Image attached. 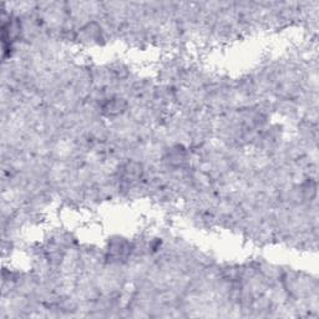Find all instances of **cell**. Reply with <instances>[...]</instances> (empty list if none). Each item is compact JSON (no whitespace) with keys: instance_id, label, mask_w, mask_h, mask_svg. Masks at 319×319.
Here are the masks:
<instances>
[{"instance_id":"obj_1","label":"cell","mask_w":319,"mask_h":319,"mask_svg":"<svg viewBox=\"0 0 319 319\" xmlns=\"http://www.w3.org/2000/svg\"><path fill=\"white\" fill-rule=\"evenodd\" d=\"M126 105L128 104L124 101V99H111V100H107L103 106V111L105 112L108 116H116V115L122 114L125 111Z\"/></svg>"},{"instance_id":"obj_2","label":"cell","mask_w":319,"mask_h":319,"mask_svg":"<svg viewBox=\"0 0 319 319\" xmlns=\"http://www.w3.org/2000/svg\"><path fill=\"white\" fill-rule=\"evenodd\" d=\"M141 166L136 162H128L124 167V175L125 178L128 181H132L135 178H139L141 176Z\"/></svg>"}]
</instances>
